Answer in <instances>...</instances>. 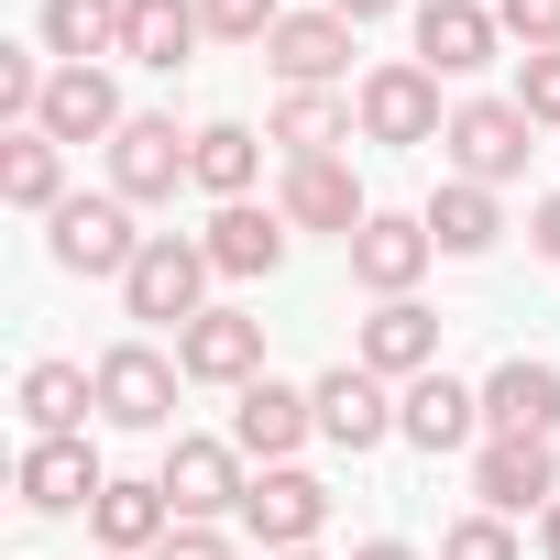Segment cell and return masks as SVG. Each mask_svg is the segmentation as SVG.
I'll return each instance as SVG.
<instances>
[{"instance_id":"cell-37","label":"cell","mask_w":560,"mask_h":560,"mask_svg":"<svg viewBox=\"0 0 560 560\" xmlns=\"http://www.w3.org/2000/svg\"><path fill=\"white\" fill-rule=\"evenodd\" d=\"M330 12H341V23H385V12H396V0H330Z\"/></svg>"},{"instance_id":"cell-10","label":"cell","mask_w":560,"mask_h":560,"mask_svg":"<svg viewBox=\"0 0 560 560\" xmlns=\"http://www.w3.org/2000/svg\"><path fill=\"white\" fill-rule=\"evenodd\" d=\"M352 363H363V374H385V385H418V374H440V319H429L418 298H374V319H363Z\"/></svg>"},{"instance_id":"cell-28","label":"cell","mask_w":560,"mask_h":560,"mask_svg":"<svg viewBox=\"0 0 560 560\" xmlns=\"http://www.w3.org/2000/svg\"><path fill=\"white\" fill-rule=\"evenodd\" d=\"M253 165H264V132L209 121V132H198V154H187V187H209V198L231 209V198H253Z\"/></svg>"},{"instance_id":"cell-15","label":"cell","mask_w":560,"mask_h":560,"mask_svg":"<svg viewBox=\"0 0 560 560\" xmlns=\"http://www.w3.org/2000/svg\"><path fill=\"white\" fill-rule=\"evenodd\" d=\"M483 440H560V363H494L483 374Z\"/></svg>"},{"instance_id":"cell-31","label":"cell","mask_w":560,"mask_h":560,"mask_svg":"<svg viewBox=\"0 0 560 560\" xmlns=\"http://www.w3.org/2000/svg\"><path fill=\"white\" fill-rule=\"evenodd\" d=\"M198 23H209V45H264L287 12H275V0H198Z\"/></svg>"},{"instance_id":"cell-1","label":"cell","mask_w":560,"mask_h":560,"mask_svg":"<svg viewBox=\"0 0 560 560\" xmlns=\"http://www.w3.org/2000/svg\"><path fill=\"white\" fill-rule=\"evenodd\" d=\"M209 275H220V264H209V242H176V231H154V242H143V264L121 275V308H132V319H165V330H187V319L209 308Z\"/></svg>"},{"instance_id":"cell-27","label":"cell","mask_w":560,"mask_h":560,"mask_svg":"<svg viewBox=\"0 0 560 560\" xmlns=\"http://www.w3.org/2000/svg\"><path fill=\"white\" fill-rule=\"evenodd\" d=\"M121 12L132 0H45V56H67V67L121 56Z\"/></svg>"},{"instance_id":"cell-35","label":"cell","mask_w":560,"mask_h":560,"mask_svg":"<svg viewBox=\"0 0 560 560\" xmlns=\"http://www.w3.org/2000/svg\"><path fill=\"white\" fill-rule=\"evenodd\" d=\"M154 560H231V538H220V527H176Z\"/></svg>"},{"instance_id":"cell-39","label":"cell","mask_w":560,"mask_h":560,"mask_svg":"<svg viewBox=\"0 0 560 560\" xmlns=\"http://www.w3.org/2000/svg\"><path fill=\"white\" fill-rule=\"evenodd\" d=\"M538 549H549V560H560V505H549V516H538Z\"/></svg>"},{"instance_id":"cell-16","label":"cell","mask_w":560,"mask_h":560,"mask_svg":"<svg viewBox=\"0 0 560 560\" xmlns=\"http://www.w3.org/2000/svg\"><path fill=\"white\" fill-rule=\"evenodd\" d=\"M308 429H319V407H308L298 385H275V374H253V385H242V407H231V451H242V462H264V472H275V462H298V440H308Z\"/></svg>"},{"instance_id":"cell-32","label":"cell","mask_w":560,"mask_h":560,"mask_svg":"<svg viewBox=\"0 0 560 560\" xmlns=\"http://www.w3.org/2000/svg\"><path fill=\"white\" fill-rule=\"evenodd\" d=\"M494 23H505L527 56H560V0H494Z\"/></svg>"},{"instance_id":"cell-4","label":"cell","mask_w":560,"mask_h":560,"mask_svg":"<svg viewBox=\"0 0 560 560\" xmlns=\"http://www.w3.org/2000/svg\"><path fill=\"white\" fill-rule=\"evenodd\" d=\"M154 483H165L176 527H209V516H242V494H253V472H242V451H231V440H176V451L154 462Z\"/></svg>"},{"instance_id":"cell-18","label":"cell","mask_w":560,"mask_h":560,"mask_svg":"<svg viewBox=\"0 0 560 560\" xmlns=\"http://www.w3.org/2000/svg\"><path fill=\"white\" fill-rule=\"evenodd\" d=\"M275 209H287L298 231H363L374 209H363V187H352V165L341 154H287V187H275Z\"/></svg>"},{"instance_id":"cell-3","label":"cell","mask_w":560,"mask_h":560,"mask_svg":"<svg viewBox=\"0 0 560 560\" xmlns=\"http://www.w3.org/2000/svg\"><path fill=\"white\" fill-rule=\"evenodd\" d=\"M527 143H538V121H527L516 100H462V110H451V132H440L451 176H472V187H505V176H527Z\"/></svg>"},{"instance_id":"cell-40","label":"cell","mask_w":560,"mask_h":560,"mask_svg":"<svg viewBox=\"0 0 560 560\" xmlns=\"http://www.w3.org/2000/svg\"><path fill=\"white\" fill-rule=\"evenodd\" d=\"M275 560H319V549H275Z\"/></svg>"},{"instance_id":"cell-5","label":"cell","mask_w":560,"mask_h":560,"mask_svg":"<svg viewBox=\"0 0 560 560\" xmlns=\"http://www.w3.org/2000/svg\"><path fill=\"white\" fill-rule=\"evenodd\" d=\"M352 121H363V143H440V132H451V121H440V78H429L418 56L374 67L363 100H352Z\"/></svg>"},{"instance_id":"cell-24","label":"cell","mask_w":560,"mask_h":560,"mask_svg":"<svg viewBox=\"0 0 560 560\" xmlns=\"http://www.w3.org/2000/svg\"><path fill=\"white\" fill-rule=\"evenodd\" d=\"M198 45H209L198 0H132V12H121V56H132V67H165V78H176Z\"/></svg>"},{"instance_id":"cell-19","label":"cell","mask_w":560,"mask_h":560,"mask_svg":"<svg viewBox=\"0 0 560 560\" xmlns=\"http://www.w3.org/2000/svg\"><path fill=\"white\" fill-rule=\"evenodd\" d=\"M121 89H110V67H56L45 78V110H34V132H56V143H121Z\"/></svg>"},{"instance_id":"cell-25","label":"cell","mask_w":560,"mask_h":560,"mask_svg":"<svg viewBox=\"0 0 560 560\" xmlns=\"http://www.w3.org/2000/svg\"><path fill=\"white\" fill-rule=\"evenodd\" d=\"M0 198H12V209H67V143L56 132H12V143H0Z\"/></svg>"},{"instance_id":"cell-30","label":"cell","mask_w":560,"mask_h":560,"mask_svg":"<svg viewBox=\"0 0 560 560\" xmlns=\"http://www.w3.org/2000/svg\"><path fill=\"white\" fill-rule=\"evenodd\" d=\"M341 121H352V110H341L330 89H287V100H275V143H298V154H330Z\"/></svg>"},{"instance_id":"cell-14","label":"cell","mask_w":560,"mask_h":560,"mask_svg":"<svg viewBox=\"0 0 560 560\" xmlns=\"http://www.w3.org/2000/svg\"><path fill=\"white\" fill-rule=\"evenodd\" d=\"M396 440H418L429 462H440V451H472V440H483V385H462V374H418V385L396 396Z\"/></svg>"},{"instance_id":"cell-29","label":"cell","mask_w":560,"mask_h":560,"mask_svg":"<svg viewBox=\"0 0 560 560\" xmlns=\"http://www.w3.org/2000/svg\"><path fill=\"white\" fill-rule=\"evenodd\" d=\"M418 220H429V242H440V253H494V231H505L494 187H472V176H451V187H440Z\"/></svg>"},{"instance_id":"cell-7","label":"cell","mask_w":560,"mask_h":560,"mask_svg":"<svg viewBox=\"0 0 560 560\" xmlns=\"http://www.w3.org/2000/svg\"><path fill=\"white\" fill-rule=\"evenodd\" d=\"M472 494H483V516H549L560 505V451L549 440H483L472 451Z\"/></svg>"},{"instance_id":"cell-11","label":"cell","mask_w":560,"mask_h":560,"mask_svg":"<svg viewBox=\"0 0 560 560\" xmlns=\"http://www.w3.org/2000/svg\"><path fill=\"white\" fill-rule=\"evenodd\" d=\"M176 374H187V385H253V374H264V319L198 308V319L176 330Z\"/></svg>"},{"instance_id":"cell-12","label":"cell","mask_w":560,"mask_h":560,"mask_svg":"<svg viewBox=\"0 0 560 560\" xmlns=\"http://www.w3.org/2000/svg\"><path fill=\"white\" fill-rule=\"evenodd\" d=\"M100 418H110V429H165V418H176V363H165L154 341L100 352Z\"/></svg>"},{"instance_id":"cell-20","label":"cell","mask_w":560,"mask_h":560,"mask_svg":"<svg viewBox=\"0 0 560 560\" xmlns=\"http://www.w3.org/2000/svg\"><path fill=\"white\" fill-rule=\"evenodd\" d=\"M494 45H505V23L483 0H418V67L429 78H472V67H494Z\"/></svg>"},{"instance_id":"cell-23","label":"cell","mask_w":560,"mask_h":560,"mask_svg":"<svg viewBox=\"0 0 560 560\" xmlns=\"http://www.w3.org/2000/svg\"><path fill=\"white\" fill-rule=\"evenodd\" d=\"M287 231H298L287 209L231 198V209H209V231H198V242H209V264H220V275H275V264H287Z\"/></svg>"},{"instance_id":"cell-34","label":"cell","mask_w":560,"mask_h":560,"mask_svg":"<svg viewBox=\"0 0 560 560\" xmlns=\"http://www.w3.org/2000/svg\"><path fill=\"white\" fill-rule=\"evenodd\" d=\"M440 560H516V538H505V516H462L440 538Z\"/></svg>"},{"instance_id":"cell-38","label":"cell","mask_w":560,"mask_h":560,"mask_svg":"<svg viewBox=\"0 0 560 560\" xmlns=\"http://www.w3.org/2000/svg\"><path fill=\"white\" fill-rule=\"evenodd\" d=\"M352 560H418V549H407V538H363Z\"/></svg>"},{"instance_id":"cell-36","label":"cell","mask_w":560,"mask_h":560,"mask_svg":"<svg viewBox=\"0 0 560 560\" xmlns=\"http://www.w3.org/2000/svg\"><path fill=\"white\" fill-rule=\"evenodd\" d=\"M527 242H538V253L560 264V198H538V209H527Z\"/></svg>"},{"instance_id":"cell-2","label":"cell","mask_w":560,"mask_h":560,"mask_svg":"<svg viewBox=\"0 0 560 560\" xmlns=\"http://www.w3.org/2000/svg\"><path fill=\"white\" fill-rule=\"evenodd\" d=\"M143 242H154V231H132V198H67L56 231H45V253H56L67 275H110V287L143 264Z\"/></svg>"},{"instance_id":"cell-6","label":"cell","mask_w":560,"mask_h":560,"mask_svg":"<svg viewBox=\"0 0 560 560\" xmlns=\"http://www.w3.org/2000/svg\"><path fill=\"white\" fill-rule=\"evenodd\" d=\"M187 154H198V132H176L165 110H132L121 143H110V198H132V209L176 198V187H187Z\"/></svg>"},{"instance_id":"cell-26","label":"cell","mask_w":560,"mask_h":560,"mask_svg":"<svg viewBox=\"0 0 560 560\" xmlns=\"http://www.w3.org/2000/svg\"><path fill=\"white\" fill-rule=\"evenodd\" d=\"M89 407H100V374H78V363H34V374H23V418H34V440H78Z\"/></svg>"},{"instance_id":"cell-33","label":"cell","mask_w":560,"mask_h":560,"mask_svg":"<svg viewBox=\"0 0 560 560\" xmlns=\"http://www.w3.org/2000/svg\"><path fill=\"white\" fill-rule=\"evenodd\" d=\"M516 110H527L538 132H560V56H527V67H516Z\"/></svg>"},{"instance_id":"cell-21","label":"cell","mask_w":560,"mask_h":560,"mask_svg":"<svg viewBox=\"0 0 560 560\" xmlns=\"http://www.w3.org/2000/svg\"><path fill=\"white\" fill-rule=\"evenodd\" d=\"M89 527H100V549L110 560H154L165 538H176V505H165V483H100V505H89Z\"/></svg>"},{"instance_id":"cell-8","label":"cell","mask_w":560,"mask_h":560,"mask_svg":"<svg viewBox=\"0 0 560 560\" xmlns=\"http://www.w3.org/2000/svg\"><path fill=\"white\" fill-rule=\"evenodd\" d=\"M242 527H253L264 549H308V538L330 527V483H319V472H298V462H275V472H253Z\"/></svg>"},{"instance_id":"cell-9","label":"cell","mask_w":560,"mask_h":560,"mask_svg":"<svg viewBox=\"0 0 560 560\" xmlns=\"http://www.w3.org/2000/svg\"><path fill=\"white\" fill-rule=\"evenodd\" d=\"M264 67L287 78V89H341L352 78V23L330 12V0H319V12H287V23L264 34Z\"/></svg>"},{"instance_id":"cell-22","label":"cell","mask_w":560,"mask_h":560,"mask_svg":"<svg viewBox=\"0 0 560 560\" xmlns=\"http://www.w3.org/2000/svg\"><path fill=\"white\" fill-rule=\"evenodd\" d=\"M100 483H110V472H100L89 440H34V451H23V505H34V516H78V505H100Z\"/></svg>"},{"instance_id":"cell-17","label":"cell","mask_w":560,"mask_h":560,"mask_svg":"<svg viewBox=\"0 0 560 560\" xmlns=\"http://www.w3.org/2000/svg\"><path fill=\"white\" fill-rule=\"evenodd\" d=\"M341 253H352V287H374V298H407L418 275H429V253H440V242H429V220H407V209H374V220H363Z\"/></svg>"},{"instance_id":"cell-13","label":"cell","mask_w":560,"mask_h":560,"mask_svg":"<svg viewBox=\"0 0 560 560\" xmlns=\"http://www.w3.org/2000/svg\"><path fill=\"white\" fill-rule=\"evenodd\" d=\"M308 407H319V440H330V451L396 440V396H385V374H363V363H330V374L308 385Z\"/></svg>"}]
</instances>
